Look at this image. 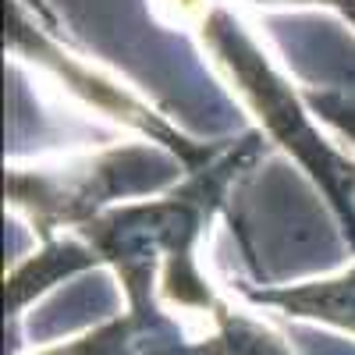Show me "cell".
<instances>
[{
	"instance_id": "7a4b0ae2",
	"label": "cell",
	"mask_w": 355,
	"mask_h": 355,
	"mask_svg": "<svg viewBox=\"0 0 355 355\" xmlns=\"http://www.w3.org/2000/svg\"><path fill=\"white\" fill-rule=\"evenodd\" d=\"M182 8L185 18L196 21L202 46L214 53L217 68L227 75L234 93L256 114L259 128L270 135V142H277L284 153L299 160V167L323 189L345 239L355 245V160L334 150L320 135L302 93L277 75V68L259 50V43L224 4H217V0H182Z\"/></svg>"
},
{
	"instance_id": "9c48e42d",
	"label": "cell",
	"mask_w": 355,
	"mask_h": 355,
	"mask_svg": "<svg viewBox=\"0 0 355 355\" xmlns=\"http://www.w3.org/2000/svg\"><path fill=\"white\" fill-rule=\"evenodd\" d=\"M302 100L320 121H327L334 132H341L355 150V100L352 96L334 93V89H302Z\"/></svg>"
},
{
	"instance_id": "30bf717a",
	"label": "cell",
	"mask_w": 355,
	"mask_h": 355,
	"mask_svg": "<svg viewBox=\"0 0 355 355\" xmlns=\"http://www.w3.org/2000/svg\"><path fill=\"white\" fill-rule=\"evenodd\" d=\"M284 4H323V8L338 11V15L355 28V0H284Z\"/></svg>"
},
{
	"instance_id": "277c9868",
	"label": "cell",
	"mask_w": 355,
	"mask_h": 355,
	"mask_svg": "<svg viewBox=\"0 0 355 355\" xmlns=\"http://www.w3.org/2000/svg\"><path fill=\"white\" fill-rule=\"evenodd\" d=\"M8 40H11V50L28 53V61H40L53 75H61V82L71 89V93H78L85 103H93L96 110L117 117V121H125L128 128H135L139 135H146L150 142L171 150L189 171H199L202 164H210L220 153V146H202V142L185 139L182 132H174L157 110L139 103L125 85L110 82L96 68H89V64L78 61V57H71L57 40H50L40 25H33V21L25 18L18 0H11V4H8Z\"/></svg>"
},
{
	"instance_id": "52a82bcc",
	"label": "cell",
	"mask_w": 355,
	"mask_h": 355,
	"mask_svg": "<svg viewBox=\"0 0 355 355\" xmlns=\"http://www.w3.org/2000/svg\"><path fill=\"white\" fill-rule=\"evenodd\" d=\"M96 266V256L82 239H53L43 242V252H36L33 259H25L21 266L8 274L4 291H8V316L18 320L21 309L43 295L46 288H53L57 281H64L78 270H89Z\"/></svg>"
},
{
	"instance_id": "6da1fadb",
	"label": "cell",
	"mask_w": 355,
	"mask_h": 355,
	"mask_svg": "<svg viewBox=\"0 0 355 355\" xmlns=\"http://www.w3.org/2000/svg\"><path fill=\"white\" fill-rule=\"evenodd\" d=\"M259 132H245L239 142H220V153L210 164L189 171L160 199L114 206L82 224L75 239L93 249L96 263L114 266L128 306H153L164 299L210 320L220 299L196 263V242L224 206L227 185L259 157Z\"/></svg>"
},
{
	"instance_id": "5b68a950",
	"label": "cell",
	"mask_w": 355,
	"mask_h": 355,
	"mask_svg": "<svg viewBox=\"0 0 355 355\" xmlns=\"http://www.w3.org/2000/svg\"><path fill=\"white\" fill-rule=\"evenodd\" d=\"M36 355H196V338H189L182 323L160 302H153L128 306L96 331H85Z\"/></svg>"
},
{
	"instance_id": "8992f818",
	"label": "cell",
	"mask_w": 355,
	"mask_h": 355,
	"mask_svg": "<svg viewBox=\"0 0 355 355\" xmlns=\"http://www.w3.org/2000/svg\"><path fill=\"white\" fill-rule=\"evenodd\" d=\"M242 295L256 306H270L295 320H316L327 327L355 334V263L338 277L284 284V288H242Z\"/></svg>"
},
{
	"instance_id": "3957f363",
	"label": "cell",
	"mask_w": 355,
	"mask_h": 355,
	"mask_svg": "<svg viewBox=\"0 0 355 355\" xmlns=\"http://www.w3.org/2000/svg\"><path fill=\"white\" fill-rule=\"evenodd\" d=\"M189 167L157 142H125L96 157L68 160L57 167H11L4 178L8 202L21 210L53 242L57 227H82L135 196H157L178 185Z\"/></svg>"
},
{
	"instance_id": "ba28073f",
	"label": "cell",
	"mask_w": 355,
	"mask_h": 355,
	"mask_svg": "<svg viewBox=\"0 0 355 355\" xmlns=\"http://www.w3.org/2000/svg\"><path fill=\"white\" fill-rule=\"evenodd\" d=\"M206 323V334L196 338V355H291V348L270 327L234 313L227 302H220Z\"/></svg>"
}]
</instances>
